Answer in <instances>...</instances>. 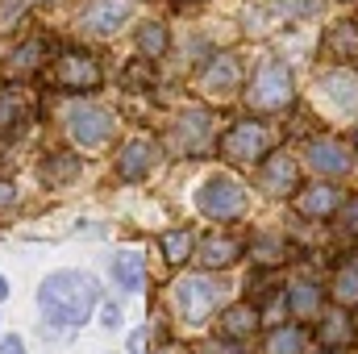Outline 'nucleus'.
<instances>
[{
  "instance_id": "1",
  "label": "nucleus",
  "mask_w": 358,
  "mask_h": 354,
  "mask_svg": "<svg viewBox=\"0 0 358 354\" xmlns=\"http://www.w3.org/2000/svg\"><path fill=\"white\" fill-rule=\"evenodd\" d=\"M100 304V279L92 271H50L38 288V309L55 330H80Z\"/></svg>"
},
{
  "instance_id": "2",
  "label": "nucleus",
  "mask_w": 358,
  "mask_h": 354,
  "mask_svg": "<svg viewBox=\"0 0 358 354\" xmlns=\"http://www.w3.org/2000/svg\"><path fill=\"white\" fill-rule=\"evenodd\" d=\"M242 100H246V113L250 117H287L296 104H300V88H296V71L292 63L283 59V50L267 55L255 76L246 80L242 88Z\"/></svg>"
},
{
  "instance_id": "3",
  "label": "nucleus",
  "mask_w": 358,
  "mask_h": 354,
  "mask_svg": "<svg viewBox=\"0 0 358 354\" xmlns=\"http://www.w3.org/2000/svg\"><path fill=\"white\" fill-rule=\"evenodd\" d=\"M283 129L271 121V117H250L242 113L238 121H229L221 134H217V146H213V159H221L225 167H259L271 150L279 146Z\"/></svg>"
},
{
  "instance_id": "4",
  "label": "nucleus",
  "mask_w": 358,
  "mask_h": 354,
  "mask_svg": "<svg viewBox=\"0 0 358 354\" xmlns=\"http://www.w3.org/2000/svg\"><path fill=\"white\" fill-rule=\"evenodd\" d=\"M229 300V283L217 275V271H192V275H179L171 283V304H176V317L187 330H200L213 321V313H221Z\"/></svg>"
},
{
  "instance_id": "5",
  "label": "nucleus",
  "mask_w": 358,
  "mask_h": 354,
  "mask_svg": "<svg viewBox=\"0 0 358 354\" xmlns=\"http://www.w3.org/2000/svg\"><path fill=\"white\" fill-rule=\"evenodd\" d=\"M300 163H304V176L308 179H334V183H346L358 176V159L350 150V142L342 134H329V129H317L308 138H300Z\"/></svg>"
},
{
  "instance_id": "6",
  "label": "nucleus",
  "mask_w": 358,
  "mask_h": 354,
  "mask_svg": "<svg viewBox=\"0 0 358 354\" xmlns=\"http://www.w3.org/2000/svg\"><path fill=\"white\" fill-rule=\"evenodd\" d=\"M163 150L171 159H208L217 146V117L213 108H179L163 129Z\"/></svg>"
},
{
  "instance_id": "7",
  "label": "nucleus",
  "mask_w": 358,
  "mask_h": 354,
  "mask_svg": "<svg viewBox=\"0 0 358 354\" xmlns=\"http://www.w3.org/2000/svg\"><path fill=\"white\" fill-rule=\"evenodd\" d=\"M192 204L204 221H238L250 213V187L234 171H213L196 183L192 192Z\"/></svg>"
},
{
  "instance_id": "8",
  "label": "nucleus",
  "mask_w": 358,
  "mask_h": 354,
  "mask_svg": "<svg viewBox=\"0 0 358 354\" xmlns=\"http://www.w3.org/2000/svg\"><path fill=\"white\" fill-rule=\"evenodd\" d=\"M313 100L317 113L329 121H358V71L350 67H317L313 71Z\"/></svg>"
},
{
  "instance_id": "9",
  "label": "nucleus",
  "mask_w": 358,
  "mask_h": 354,
  "mask_svg": "<svg viewBox=\"0 0 358 354\" xmlns=\"http://www.w3.org/2000/svg\"><path fill=\"white\" fill-rule=\"evenodd\" d=\"M46 80H50L55 92L88 96V92L104 88V63H100L92 50H63V55H55V63L46 67Z\"/></svg>"
},
{
  "instance_id": "10",
  "label": "nucleus",
  "mask_w": 358,
  "mask_h": 354,
  "mask_svg": "<svg viewBox=\"0 0 358 354\" xmlns=\"http://www.w3.org/2000/svg\"><path fill=\"white\" fill-rule=\"evenodd\" d=\"M342 200H346V187L334 183V179H304L296 192H292V213L300 221H313V225H334V217L342 213Z\"/></svg>"
},
{
  "instance_id": "11",
  "label": "nucleus",
  "mask_w": 358,
  "mask_h": 354,
  "mask_svg": "<svg viewBox=\"0 0 358 354\" xmlns=\"http://www.w3.org/2000/svg\"><path fill=\"white\" fill-rule=\"evenodd\" d=\"M196 88L204 92L208 100H234L238 92L246 88V67L238 50H213L200 71H196Z\"/></svg>"
},
{
  "instance_id": "12",
  "label": "nucleus",
  "mask_w": 358,
  "mask_h": 354,
  "mask_svg": "<svg viewBox=\"0 0 358 354\" xmlns=\"http://www.w3.org/2000/svg\"><path fill=\"white\" fill-rule=\"evenodd\" d=\"M287 317L300 321V325H313L325 309H329V288H325V275H317L313 267H300L287 283Z\"/></svg>"
},
{
  "instance_id": "13",
  "label": "nucleus",
  "mask_w": 358,
  "mask_h": 354,
  "mask_svg": "<svg viewBox=\"0 0 358 354\" xmlns=\"http://www.w3.org/2000/svg\"><path fill=\"white\" fill-rule=\"evenodd\" d=\"M255 171H259V187L267 192L271 200H292V192L304 183V163L287 146H275Z\"/></svg>"
},
{
  "instance_id": "14",
  "label": "nucleus",
  "mask_w": 358,
  "mask_h": 354,
  "mask_svg": "<svg viewBox=\"0 0 358 354\" xmlns=\"http://www.w3.org/2000/svg\"><path fill=\"white\" fill-rule=\"evenodd\" d=\"M67 134H71V142L76 146H84V150H96V146H108L113 142V134H117V117L108 113V108H100V104H71L67 108Z\"/></svg>"
},
{
  "instance_id": "15",
  "label": "nucleus",
  "mask_w": 358,
  "mask_h": 354,
  "mask_svg": "<svg viewBox=\"0 0 358 354\" xmlns=\"http://www.w3.org/2000/svg\"><path fill=\"white\" fill-rule=\"evenodd\" d=\"M159 163H163V142L138 134V138H129V142L117 150V159H113V176L121 179V183H146V179L155 176Z\"/></svg>"
},
{
  "instance_id": "16",
  "label": "nucleus",
  "mask_w": 358,
  "mask_h": 354,
  "mask_svg": "<svg viewBox=\"0 0 358 354\" xmlns=\"http://www.w3.org/2000/svg\"><path fill=\"white\" fill-rule=\"evenodd\" d=\"M246 259L255 263V271H283V267L296 259V246L283 229H250L246 234Z\"/></svg>"
},
{
  "instance_id": "17",
  "label": "nucleus",
  "mask_w": 358,
  "mask_h": 354,
  "mask_svg": "<svg viewBox=\"0 0 358 354\" xmlns=\"http://www.w3.org/2000/svg\"><path fill=\"white\" fill-rule=\"evenodd\" d=\"M317 50L334 63V67H350L358 71V17H338V21H325L321 38H317Z\"/></svg>"
},
{
  "instance_id": "18",
  "label": "nucleus",
  "mask_w": 358,
  "mask_h": 354,
  "mask_svg": "<svg viewBox=\"0 0 358 354\" xmlns=\"http://www.w3.org/2000/svg\"><path fill=\"white\" fill-rule=\"evenodd\" d=\"M246 259V238L242 234H229V229H217V234H208V238H200L196 242V255H192V263L200 267V271H229V267H238Z\"/></svg>"
},
{
  "instance_id": "19",
  "label": "nucleus",
  "mask_w": 358,
  "mask_h": 354,
  "mask_svg": "<svg viewBox=\"0 0 358 354\" xmlns=\"http://www.w3.org/2000/svg\"><path fill=\"white\" fill-rule=\"evenodd\" d=\"M308 334H313V346H317V351H358V334H355L350 309L329 304V309L308 325Z\"/></svg>"
},
{
  "instance_id": "20",
  "label": "nucleus",
  "mask_w": 358,
  "mask_h": 354,
  "mask_svg": "<svg viewBox=\"0 0 358 354\" xmlns=\"http://www.w3.org/2000/svg\"><path fill=\"white\" fill-rule=\"evenodd\" d=\"M134 21V0H88L80 8V29L96 38H117Z\"/></svg>"
},
{
  "instance_id": "21",
  "label": "nucleus",
  "mask_w": 358,
  "mask_h": 354,
  "mask_svg": "<svg viewBox=\"0 0 358 354\" xmlns=\"http://www.w3.org/2000/svg\"><path fill=\"white\" fill-rule=\"evenodd\" d=\"M217 338H225V342H255V338H263V317H259V309L250 304V300H234V304H225L221 313H217Z\"/></svg>"
},
{
  "instance_id": "22",
  "label": "nucleus",
  "mask_w": 358,
  "mask_h": 354,
  "mask_svg": "<svg viewBox=\"0 0 358 354\" xmlns=\"http://www.w3.org/2000/svg\"><path fill=\"white\" fill-rule=\"evenodd\" d=\"M259 354H313V334H308V325H300V321L271 325V330H263Z\"/></svg>"
},
{
  "instance_id": "23",
  "label": "nucleus",
  "mask_w": 358,
  "mask_h": 354,
  "mask_svg": "<svg viewBox=\"0 0 358 354\" xmlns=\"http://www.w3.org/2000/svg\"><path fill=\"white\" fill-rule=\"evenodd\" d=\"M113 283L121 288V292H146L150 288V263H146V255L142 250H121V255H113Z\"/></svg>"
},
{
  "instance_id": "24",
  "label": "nucleus",
  "mask_w": 358,
  "mask_h": 354,
  "mask_svg": "<svg viewBox=\"0 0 358 354\" xmlns=\"http://www.w3.org/2000/svg\"><path fill=\"white\" fill-rule=\"evenodd\" d=\"M134 42H138V55H142V59L159 63V59L171 50V25H167L163 17H146V21H138Z\"/></svg>"
},
{
  "instance_id": "25",
  "label": "nucleus",
  "mask_w": 358,
  "mask_h": 354,
  "mask_svg": "<svg viewBox=\"0 0 358 354\" xmlns=\"http://www.w3.org/2000/svg\"><path fill=\"white\" fill-rule=\"evenodd\" d=\"M80 171H84V159L71 155V150H50L42 159V167H38V176H42L46 187H71L80 179Z\"/></svg>"
},
{
  "instance_id": "26",
  "label": "nucleus",
  "mask_w": 358,
  "mask_h": 354,
  "mask_svg": "<svg viewBox=\"0 0 358 354\" xmlns=\"http://www.w3.org/2000/svg\"><path fill=\"white\" fill-rule=\"evenodd\" d=\"M29 121V104L13 84H0V138H17Z\"/></svg>"
},
{
  "instance_id": "27",
  "label": "nucleus",
  "mask_w": 358,
  "mask_h": 354,
  "mask_svg": "<svg viewBox=\"0 0 358 354\" xmlns=\"http://www.w3.org/2000/svg\"><path fill=\"white\" fill-rule=\"evenodd\" d=\"M196 229H187V225H179V229H163L159 234V250H163V259L171 267H183L192 263V255H196Z\"/></svg>"
},
{
  "instance_id": "28",
  "label": "nucleus",
  "mask_w": 358,
  "mask_h": 354,
  "mask_svg": "<svg viewBox=\"0 0 358 354\" xmlns=\"http://www.w3.org/2000/svg\"><path fill=\"white\" fill-rule=\"evenodd\" d=\"M8 71L13 76H38V71H46V38H25L13 50V59H8Z\"/></svg>"
},
{
  "instance_id": "29",
  "label": "nucleus",
  "mask_w": 358,
  "mask_h": 354,
  "mask_svg": "<svg viewBox=\"0 0 358 354\" xmlns=\"http://www.w3.org/2000/svg\"><path fill=\"white\" fill-rule=\"evenodd\" d=\"M329 229L338 234V250L358 246V192H346V200H342V213L334 217V225H329Z\"/></svg>"
},
{
  "instance_id": "30",
  "label": "nucleus",
  "mask_w": 358,
  "mask_h": 354,
  "mask_svg": "<svg viewBox=\"0 0 358 354\" xmlns=\"http://www.w3.org/2000/svg\"><path fill=\"white\" fill-rule=\"evenodd\" d=\"M121 84L134 92H146L150 84H155V67H150V59H134V63H125V71H121Z\"/></svg>"
},
{
  "instance_id": "31",
  "label": "nucleus",
  "mask_w": 358,
  "mask_h": 354,
  "mask_svg": "<svg viewBox=\"0 0 358 354\" xmlns=\"http://www.w3.org/2000/svg\"><path fill=\"white\" fill-rule=\"evenodd\" d=\"M129 354H167V346H159V325H142L129 334Z\"/></svg>"
},
{
  "instance_id": "32",
  "label": "nucleus",
  "mask_w": 358,
  "mask_h": 354,
  "mask_svg": "<svg viewBox=\"0 0 358 354\" xmlns=\"http://www.w3.org/2000/svg\"><path fill=\"white\" fill-rule=\"evenodd\" d=\"M34 4H42V0H0V29H8V25H17Z\"/></svg>"
},
{
  "instance_id": "33",
  "label": "nucleus",
  "mask_w": 358,
  "mask_h": 354,
  "mask_svg": "<svg viewBox=\"0 0 358 354\" xmlns=\"http://www.w3.org/2000/svg\"><path fill=\"white\" fill-rule=\"evenodd\" d=\"M208 354H250L246 342H225V338H217V342H208Z\"/></svg>"
},
{
  "instance_id": "34",
  "label": "nucleus",
  "mask_w": 358,
  "mask_h": 354,
  "mask_svg": "<svg viewBox=\"0 0 358 354\" xmlns=\"http://www.w3.org/2000/svg\"><path fill=\"white\" fill-rule=\"evenodd\" d=\"M100 325H104V330H121V304L108 300V304L100 309Z\"/></svg>"
},
{
  "instance_id": "35",
  "label": "nucleus",
  "mask_w": 358,
  "mask_h": 354,
  "mask_svg": "<svg viewBox=\"0 0 358 354\" xmlns=\"http://www.w3.org/2000/svg\"><path fill=\"white\" fill-rule=\"evenodd\" d=\"M13 200H17V187H13L8 179H0V208H8Z\"/></svg>"
},
{
  "instance_id": "36",
  "label": "nucleus",
  "mask_w": 358,
  "mask_h": 354,
  "mask_svg": "<svg viewBox=\"0 0 358 354\" xmlns=\"http://www.w3.org/2000/svg\"><path fill=\"white\" fill-rule=\"evenodd\" d=\"M0 354H25V342L21 338H0Z\"/></svg>"
},
{
  "instance_id": "37",
  "label": "nucleus",
  "mask_w": 358,
  "mask_h": 354,
  "mask_svg": "<svg viewBox=\"0 0 358 354\" xmlns=\"http://www.w3.org/2000/svg\"><path fill=\"white\" fill-rule=\"evenodd\" d=\"M346 142H350V150H355V159H358V121L350 125V134H346Z\"/></svg>"
},
{
  "instance_id": "38",
  "label": "nucleus",
  "mask_w": 358,
  "mask_h": 354,
  "mask_svg": "<svg viewBox=\"0 0 358 354\" xmlns=\"http://www.w3.org/2000/svg\"><path fill=\"white\" fill-rule=\"evenodd\" d=\"M4 296H8V279L0 275V300H4Z\"/></svg>"
},
{
  "instance_id": "39",
  "label": "nucleus",
  "mask_w": 358,
  "mask_h": 354,
  "mask_svg": "<svg viewBox=\"0 0 358 354\" xmlns=\"http://www.w3.org/2000/svg\"><path fill=\"white\" fill-rule=\"evenodd\" d=\"M334 4H342V8H358V0H334Z\"/></svg>"
},
{
  "instance_id": "40",
  "label": "nucleus",
  "mask_w": 358,
  "mask_h": 354,
  "mask_svg": "<svg viewBox=\"0 0 358 354\" xmlns=\"http://www.w3.org/2000/svg\"><path fill=\"white\" fill-rule=\"evenodd\" d=\"M313 354H355V351H317V346H313Z\"/></svg>"
},
{
  "instance_id": "41",
  "label": "nucleus",
  "mask_w": 358,
  "mask_h": 354,
  "mask_svg": "<svg viewBox=\"0 0 358 354\" xmlns=\"http://www.w3.org/2000/svg\"><path fill=\"white\" fill-rule=\"evenodd\" d=\"M350 317H355V334H358V309H350Z\"/></svg>"
},
{
  "instance_id": "42",
  "label": "nucleus",
  "mask_w": 358,
  "mask_h": 354,
  "mask_svg": "<svg viewBox=\"0 0 358 354\" xmlns=\"http://www.w3.org/2000/svg\"><path fill=\"white\" fill-rule=\"evenodd\" d=\"M176 4H200V0H176Z\"/></svg>"
},
{
  "instance_id": "43",
  "label": "nucleus",
  "mask_w": 358,
  "mask_h": 354,
  "mask_svg": "<svg viewBox=\"0 0 358 354\" xmlns=\"http://www.w3.org/2000/svg\"><path fill=\"white\" fill-rule=\"evenodd\" d=\"M355 17H358V8H355Z\"/></svg>"
}]
</instances>
